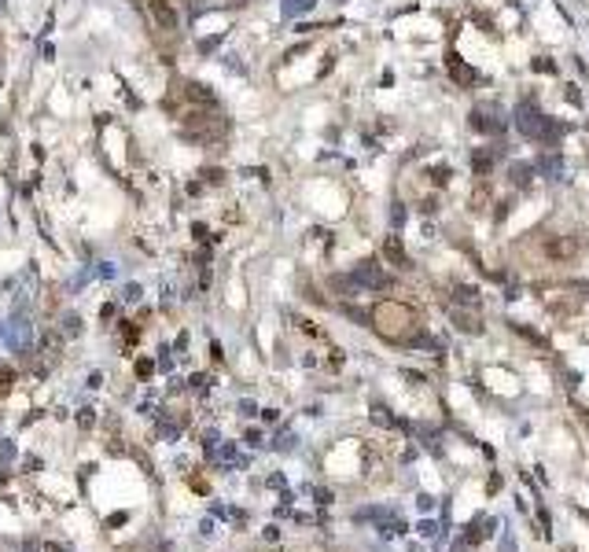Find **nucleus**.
<instances>
[{"label": "nucleus", "mask_w": 589, "mask_h": 552, "mask_svg": "<svg viewBox=\"0 0 589 552\" xmlns=\"http://www.w3.org/2000/svg\"><path fill=\"white\" fill-rule=\"evenodd\" d=\"M516 125H519L523 136L542 140V144H556V140L563 136V122L542 114V111L534 107V100H523V104L516 107Z\"/></svg>", "instance_id": "1"}, {"label": "nucleus", "mask_w": 589, "mask_h": 552, "mask_svg": "<svg viewBox=\"0 0 589 552\" xmlns=\"http://www.w3.org/2000/svg\"><path fill=\"white\" fill-rule=\"evenodd\" d=\"M350 276H354V284L361 287V291H391V287H394V280L383 273L376 262H361Z\"/></svg>", "instance_id": "2"}, {"label": "nucleus", "mask_w": 589, "mask_h": 552, "mask_svg": "<svg viewBox=\"0 0 589 552\" xmlns=\"http://www.w3.org/2000/svg\"><path fill=\"white\" fill-rule=\"evenodd\" d=\"M148 15L166 33H177V26H181V15H177V8L170 4V0H148Z\"/></svg>", "instance_id": "3"}, {"label": "nucleus", "mask_w": 589, "mask_h": 552, "mask_svg": "<svg viewBox=\"0 0 589 552\" xmlns=\"http://www.w3.org/2000/svg\"><path fill=\"white\" fill-rule=\"evenodd\" d=\"M468 125L476 133H505V118H497L490 107H476L468 114Z\"/></svg>", "instance_id": "4"}, {"label": "nucleus", "mask_w": 589, "mask_h": 552, "mask_svg": "<svg viewBox=\"0 0 589 552\" xmlns=\"http://www.w3.org/2000/svg\"><path fill=\"white\" fill-rule=\"evenodd\" d=\"M545 254H549V258H560V262H567V258H574V254H579V239H571V236L549 239V243H545Z\"/></svg>", "instance_id": "5"}, {"label": "nucleus", "mask_w": 589, "mask_h": 552, "mask_svg": "<svg viewBox=\"0 0 589 552\" xmlns=\"http://www.w3.org/2000/svg\"><path fill=\"white\" fill-rule=\"evenodd\" d=\"M383 254H387V258L398 265V269H409V254H405V247H402L398 236H387V239H383Z\"/></svg>", "instance_id": "6"}, {"label": "nucleus", "mask_w": 589, "mask_h": 552, "mask_svg": "<svg viewBox=\"0 0 589 552\" xmlns=\"http://www.w3.org/2000/svg\"><path fill=\"white\" fill-rule=\"evenodd\" d=\"M184 96L191 100V104H207V107H214V104H217V96L210 93L207 85H199V81H188V85H184Z\"/></svg>", "instance_id": "7"}, {"label": "nucleus", "mask_w": 589, "mask_h": 552, "mask_svg": "<svg viewBox=\"0 0 589 552\" xmlns=\"http://www.w3.org/2000/svg\"><path fill=\"white\" fill-rule=\"evenodd\" d=\"M531 181H534V166L531 162H512V184L531 188Z\"/></svg>", "instance_id": "8"}, {"label": "nucleus", "mask_w": 589, "mask_h": 552, "mask_svg": "<svg viewBox=\"0 0 589 552\" xmlns=\"http://www.w3.org/2000/svg\"><path fill=\"white\" fill-rule=\"evenodd\" d=\"M494 155L497 151H476V155H471V170H476L479 177H486L494 170Z\"/></svg>", "instance_id": "9"}, {"label": "nucleus", "mask_w": 589, "mask_h": 552, "mask_svg": "<svg viewBox=\"0 0 589 552\" xmlns=\"http://www.w3.org/2000/svg\"><path fill=\"white\" fill-rule=\"evenodd\" d=\"M372 423H383V427H409L405 420H394L387 405H372Z\"/></svg>", "instance_id": "10"}, {"label": "nucleus", "mask_w": 589, "mask_h": 552, "mask_svg": "<svg viewBox=\"0 0 589 552\" xmlns=\"http://www.w3.org/2000/svg\"><path fill=\"white\" fill-rule=\"evenodd\" d=\"M313 4H317V0H284L280 11H284V19H294V15H302V11H310Z\"/></svg>", "instance_id": "11"}, {"label": "nucleus", "mask_w": 589, "mask_h": 552, "mask_svg": "<svg viewBox=\"0 0 589 552\" xmlns=\"http://www.w3.org/2000/svg\"><path fill=\"white\" fill-rule=\"evenodd\" d=\"M405 530H409L405 519H391V523H379V526H376L379 537H398V534H405Z\"/></svg>", "instance_id": "12"}, {"label": "nucleus", "mask_w": 589, "mask_h": 552, "mask_svg": "<svg viewBox=\"0 0 589 552\" xmlns=\"http://www.w3.org/2000/svg\"><path fill=\"white\" fill-rule=\"evenodd\" d=\"M534 170H542V173H549V177H560V173H563V162H560L556 155H545V159H537Z\"/></svg>", "instance_id": "13"}, {"label": "nucleus", "mask_w": 589, "mask_h": 552, "mask_svg": "<svg viewBox=\"0 0 589 552\" xmlns=\"http://www.w3.org/2000/svg\"><path fill=\"white\" fill-rule=\"evenodd\" d=\"M453 320H457L460 331H471V336H479V331H482V324H479L476 317H468V313H457V310H453Z\"/></svg>", "instance_id": "14"}, {"label": "nucleus", "mask_w": 589, "mask_h": 552, "mask_svg": "<svg viewBox=\"0 0 589 552\" xmlns=\"http://www.w3.org/2000/svg\"><path fill=\"white\" fill-rule=\"evenodd\" d=\"M450 70H453V78H457V81H464V85H471V81H476V70L460 67V59H457V56H450Z\"/></svg>", "instance_id": "15"}, {"label": "nucleus", "mask_w": 589, "mask_h": 552, "mask_svg": "<svg viewBox=\"0 0 589 552\" xmlns=\"http://www.w3.org/2000/svg\"><path fill=\"white\" fill-rule=\"evenodd\" d=\"M457 302H460V306H479V287L460 284V287H457Z\"/></svg>", "instance_id": "16"}, {"label": "nucleus", "mask_w": 589, "mask_h": 552, "mask_svg": "<svg viewBox=\"0 0 589 552\" xmlns=\"http://www.w3.org/2000/svg\"><path fill=\"white\" fill-rule=\"evenodd\" d=\"M537 523H542V537H553V519H549V512L537 505Z\"/></svg>", "instance_id": "17"}, {"label": "nucleus", "mask_w": 589, "mask_h": 552, "mask_svg": "<svg viewBox=\"0 0 589 552\" xmlns=\"http://www.w3.org/2000/svg\"><path fill=\"white\" fill-rule=\"evenodd\" d=\"M427 177L434 184H446V181H450V166H434V170H427Z\"/></svg>", "instance_id": "18"}, {"label": "nucleus", "mask_w": 589, "mask_h": 552, "mask_svg": "<svg viewBox=\"0 0 589 552\" xmlns=\"http://www.w3.org/2000/svg\"><path fill=\"white\" fill-rule=\"evenodd\" d=\"M151 372H155V365H151L148 357H140V361H136V376H140V379H151Z\"/></svg>", "instance_id": "19"}, {"label": "nucleus", "mask_w": 589, "mask_h": 552, "mask_svg": "<svg viewBox=\"0 0 589 552\" xmlns=\"http://www.w3.org/2000/svg\"><path fill=\"white\" fill-rule=\"evenodd\" d=\"M63 324H67V328H63L67 336H81V317H67Z\"/></svg>", "instance_id": "20"}, {"label": "nucleus", "mask_w": 589, "mask_h": 552, "mask_svg": "<svg viewBox=\"0 0 589 552\" xmlns=\"http://www.w3.org/2000/svg\"><path fill=\"white\" fill-rule=\"evenodd\" d=\"M416 530H420V534H424V537H439V523H431V519H424V523H420V526H416Z\"/></svg>", "instance_id": "21"}, {"label": "nucleus", "mask_w": 589, "mask_h": 552, "mask_svg": "<svg viewBox=\"0 0 589 552\" xmlns=\"http://www.w3.org/2000/svg\"><path fill=\"white\" fill-rule=\"evenodd\" d=\"M203 177H207V184H221V181H225V170H214V166H210V170H203Z\"/></svg>", "instance_id": "22"}, {"label": "nucleus", "mask_w": 589, "mask_h": 552, "mask_svg": "<svg viewBox=\"0 0 589 552\" xmlns=\"http://www.w3.org/2000/svg\"><path fill=\"white\" fill-rule=\"evenodd\" d=\"M217 41H221V37H207V41H199V52H203V56H210L214 48H217Z\"/></svg>", "instance_id": "23"}, {"label": "nucleus", "mask_w": 589, "mask_h": 552, "mask_svg": "<svg viewBox=\"0 0 589 552\" xmlns=\"http://www.w3.org/2000/svg\"><path fill=\"white\" fill-rule=\"evenodd\" d=\"M501 552H516V537H512V530L501 534Z\"/></svg>", "instance_id": "24"}, {"label": "nucleus", "mask_w": 589, "mask_h": 552, "mask_svg": "<svg viewBox=\"0 0 589 552\" xmlns=\"http://www.w3.org/2000/svg\"><path fill=\"white\" fill-rule=\"evenodd\" d=\"M391 221H394V225H405V207H402V203H394V210H391Z\"/></svg>", "instance_id": "25"}, {"label": "nucleus", "mask_w": 589, "mask_h": 552, "mask_svg": "<svg viewBox=\"0 0 589 552\" xmlns=\"http://www.w3.org/2000/svg\"><path fill=\"white\" fill-rule=\"evenodd\" d=\"M78 423H81V427H93V423H96L93 409H81V413H78Z\"/></svg>", "instance_id": "26"}, {"label": "nucleus", "mask_w": 589, "mask_h": 552, "mask_svg": "<svg viewBox=\"0 0 589 552\" xmlns=\"http://www.w3.org/2000/svg\"><path fill=\"white\" fill-rule=\"evenodd\" d=\"M531 67H534V70H542V74H553V70H556V67H553V63H549V59H534Z\"/></svg>", "instance_id": "27"}, {"label": "nucleus", "mask_w": 589, "mask_h": 552, "mask_svg": "<svg viewBox=\"0 0 589 552\" xmlns=\"http://www.w3.org/2000/svg\"><path fill=\"white\" fill-rule=\"evenodd\" d=\"M188 383H191V391H207V383H210V376H191Z\"/></svg>", "instance_id": "28"}, {"label": "nucleus", "mask_w": 589, "mask_h": 552, "mask_svg": "<svg viewBox=\"0 0 589 552\" xmlns=\"http://www.w3.org/2000/svg\"><path fill=\"white\" fill-rule=\"evenodd\" d=\"M313 497H317V505H331V494L328 490H321V486H317V490H310Z\"/></svg>", "instance_id": "29"}, {"label": "nucleus", "mask_w": 589, "mask_h": 552, "mask_svg": "<svg viewBox=\"0 0 589 552\" xmlns=\"http://www.w3.org/2000/svg\"><path fill=\"white\" fill-rule=\"evenodd\" d=\"M416 505H420V512H431V508H434V497H427V494H420V497H416Z\"/></svg>", "instance_id": "30"}, {"label": "nucleus", "mask_w": 589, "mask_h": 552, "mask_svg": "<svg viewBox=\"0 0 589 552\" xmlns=\"http://www.w3.org/2000/svg\"><path fill=\"white\" fill-rule=\"evenodd\" d=\"M11 379H15V372H11V368H0V387H11Z\"/></svg>", "instance_id": "31"}, {"label": "nucleus", "mask_w": 589, "mask_h": 552, "mask_svg": "<svg viewBox=\"0 0 589 552\" xmlns=\"http://www.w3.org/2000/svg\"><path fill=\"white\" fill-rule=\"evenodd\" d=\"M276 449H294V434H280V439H276Z\"/></svg>", "instance_id": "32"}, {"label": "nucleus", "mask_w": 589, "mask_h": 552, "mask_svg": "<svg viewBox=\"0 0 589 552\" xmlns=\"http://www.w3.org/2000/svg\"><path fill=\"white\" fill-rule=\"evenodd\" d=\"M122 299H125V302H140V287H125Z\"/></svg>", "instance_id": "33"}, {"label": "nucleus", "mask_w": 589, "mask_h": 552, "mask_svg": "<svg viewBox=\"0 0 589 552\" xmlns=\"http://www.w3.org/2000/svg\"><path fill=\"white\" fill-rule=\"evenodd\" d=\"M199 534H203V537H210V534H214V523H210V519H203V523H199Z\"/></svg>", "instance_id": "34"}, {"label": "nucleus", "mask_w": 589, "mask_h": 552, "mask_svg": "<svg viewBox=\"0 0 589 552\" xmlns=\"http://www.w3.org/2000/svg\"><path fill=\"white\" fill-rule=\"evenodd\" d=\"M191 236H196V239H207V225H191Z\"/></svg>", "instance_id": "35"}, {"label": "nucleus", "mask_w": 589, "mask_h": 552, "mask_svg": "<svg viewBox=\"0 0 589 552\" xmlns=\"http://www.w3.org/2000/svg\"><path fill=\"white\" fill-rule=\"evenodd\" d=\"M133 4H136V0H133Z\"/></svg>", "instance_id": "36"}]
</instances>
